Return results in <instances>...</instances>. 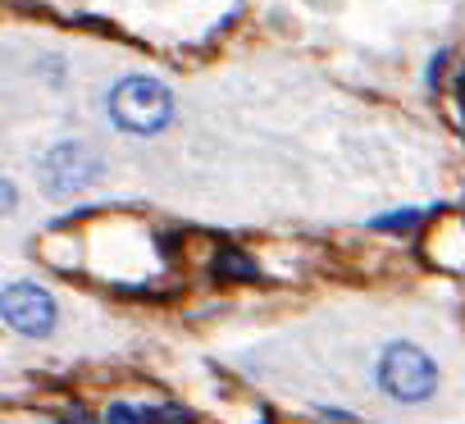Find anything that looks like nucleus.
Instances as JSON below:
<instances>
[{"mask_svg":"<svg viewBox=\"0 0 465 424\" xmlns=\"http://www.w3.org/2000/svg\"><path fill=\"white\" fill-rule=\"evenodd\" d=\"M110 119L124 133H137V137L164 133L173 123V92L160 78L133 74V78L114 83V92H110Z\"/></svg>","mask_w":465,"mask_h":424,"instance_id":"1","label":"nucleus"},{"mask_svg":"<svg viewBox=\"0 0 465 424\" xmlns=\"http://www.w3.org/2000/svg\"><path fill=\"white\" fill-rule=\"evenodd\" d=\"M379 388L392 397V401H424L433 397L438 388V365L415 347V342H392L383 356H379Z\"/></svg>","mask_w":465,"mask_h":424,"instance_id":"2","label":"nucleus"},{"mask_svg":"<svg viewBox=\"0 0 465 424\" xmlns=\"http://www.w3.org/2000/svg\"><path fill=\"white\" fill-rule=\"evenodd\" d=\"M96 178H101V155L87 151L83 142H55V146L42 155V187H46L51 196L87 192Z\"/></svg>","mask_w":465,"mask_h":424,"instance_id":"3","label":"nucleus"},{"mask_svg":"<svg viewBox=\"0 0 465 424\" xmlns=\"http://www.w3.org/2000/svg\"><path fill=\"white\" fill-rule=\"evenodd\" d=\"M0 320L24 338H46L55 329V297L37 283H10L0 288Z\"/></svg>","mask_w":465,"mask_h":424,"instance_id":"4","label":"nucleus"},{"mask_svg":"<svg viewBox=\"0 0 465 424\" xmlns=\"http://www.w3.org/2000/svg\"><path fill=\"white\" fill-rule=\"evenodd\" d=\"M214 274H219V279H256V261H252V256H242L238 247H228V251H219Z\"/></svg>","mask_w":465,"mask_h":424,"instance_id":"5","label":"nucleus"},{"mask_svg":"<svg viewBox=\"0 0 465 424\" xmlns=\"http://www.w3.org/2000/svg\"><path fill=\"white\" fill-rule=\"evenodd\" d=\"M420 220H424L420 210H392V215L374 220V229H379V233H411V229H415Z\"/></svg>","mask_w":465,"mask_h":424,"instance_id":"6","label":"nucleus"},{"mask_svg":"<svg viewBox=\"0 0 465 424\" xmlns=\"http://www.w3.org/2000/svg\"><path fill=\"white\" fill-rule=\"evenodd\" d=\"M105 424H146V415H142V410H133L128 401H114V406L105 410Z\"/></svg>","mask_w":465,"mask_h":424,"instance_id":"7","label":"nucleus"},{"mask_svg":"<svg viewBox=\"0 0 465 424\" xmlns=\"http://www.w3.org/2000/svg\"><path fill=\"white\" fill-rule=\"evenodd\" d=\"M19 205V192H15V182L10 178H0V210H15Z\"/></svg>","mask_w":465,"mask_h":424,"instance_id":"8","label":"nucleus"},{"mask_svg":"<svg viewBox=\"0 0 465 424\" xmlns=\"http://www.w3.org/2000/svg\"><path fill=\"white\" fill-rule=\"evenodd\" d=\"M69 424H96V419H92L87 410H74V415H69Z\"/></svg>","mask_w":465,"mask_h":424,"instance_id":"9","label":"nucleus"}]
</instances>
